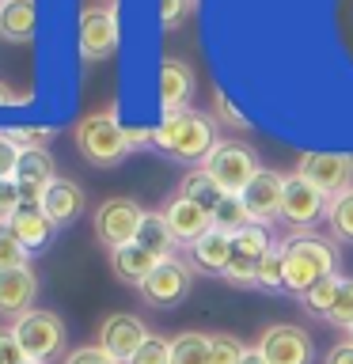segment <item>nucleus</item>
Here are the masks:
<instances>
[{
	"mask_svg": "<svg viewBox=\"0 0 353 364\" xmlns=\"http://www.w3.org/2000/svg\"><path fill=\"white\" fill-rule=\"evenodd\" d=\"M152 144L159 152H167L171 159H179V164L205 167V159L216 148V125H213V118L186 107V110L164 114V122L152 129Z\"/></svg>",
	"mask_w": 353,
	"mask_h": 364,
	"instance_id": "f257e3e1",
	"label": "nucleus"
},
{
	"mask_svg": "<svg viewBox=\"0 0 353 364\" xmlns=\"http://www.w3.org/2000/svg\"><path fill=\"white\" fill-rule=\"evenodd\" d=\"M285 247V289L304 296L312 284H319L330 273H338V247L334 239L315 232H296L281 239Z\"/></svg>",
	"mask_w": 353,
	"mask_h": 364,
	"instance_id": "f03ea898",
	"label": "nucleus"
},
{
	"mask_svg": "<svg viewBox=\"0 0 353 364\" xmlns=\"http://www.w3.org/2000/svg\"><path fill=\"white\" fill-rule=\"evenodd\" d=\"M76 148L91 167H118L130 156V141H125V125L118 122L114 110L88 114L76 125Z\"/></svg>",
	"mask_w": 353,
	"mask_h": 364,
	"instance_id": "7ed1b4c3",
	"label": "nucleus"
},
{
	"mask_svg": "<svg viewBox=\"0 0 353 364\" xmlns=\"http://www.w3.org/2000/svg\"><path fill=\"white\" fill-rule=\"evenodd\" d=\"M11 330H16L19 346L23 353H27V360H38V364H50L53 357H61L65 353V323L57 311H46V307H31L27 315H19L16 323H11Z\"/></svg>",
	"mask_w": 353,
	"mask_h": 364,
	"instance_id": "20e7f679",
	"label": "nucleus"
},
{
	"mask_svg": "<svg viewBox=\"0 0 353 364\" xmlns=\"http://www.w3.org/2000/svg\"><path fill=\"white\" fill-rule=\"evenodd\" d=\"M205 171L216 178V186L228 193H243L251 186V178L258 175V156L255 148L243 141H216V148L205 159Z\"/></svg>",
	"mask_w": 353,
	"mask_h": 364,
	"instance_id": "39448f33",
	"label": "nucleus"
},
{
	"mask_svg": "<svg viewBox=\"0 0 353 364\" xmlns=\"http://www.w3.org/2000/svg\"><path fill=\"white\" fill-rule=\"evenodd\" d=\"M270 247H273L270 228H262V224H247L243 232H236L232 235V255H228L224 281L236 284V289H255L258 266H262V258L270 255Z\"/></svg>",
	"mask_w": 353,
	"mask_h": 364,
	"instance_id": "423d86ee",
	"label": "nucleus"
},
{
	"mask_svg": "<svg viewBox=\"0 0 353 364\" xmlns=\"http://www.w3.org/2000/svg\"><path fill=\"white\" fill-rule=\"evenodd\" d=\"M141 220H144V209L130 198H107L95 209V239L102 247L118 250L125 243H133L137 232H141Z\"/></svg>",
	"mask_w": 353,
	"mask_h": 364,
	"instance_id": "0eeeda50",
	"label": "nucleus"
},
{
	"mask_svg": "<svg viewBox=\"0 0 353 364\" xmlns=\"http://www.w3.org/2000/svg\"><path fill=\"white\" fill-rule=\"evenodd\" d=\"M258 353L266 357V364H312L315 360V346L312 334L304 326L293 323H273L258 334Z\"/></svg>",
	"mask_w": 353,
	"mask_h": 364,
	"instance_id": "6e6552de",
	"label": "nucleus"
},
{
	"mask_svg": "<svg viewBox=\"0 0 353 364\" xmlns=\"http://www.w3.org/2000/svg\"><path fill=\"white\" fill-rule=\"evenodd\" d=\"M296 175L319 186L327 198H338L353 186V156L342 152H304L296 164Z\"/></svg>",
	"mask_w": 353,
	"mask_h": 364,
	"instance_id": "1a4fd4ad",
	"label": "nucleus"
},
{
	"mask_svg": "<svg viewBox=\"0 0 353 364\" xmlns=\"http://www.w3.org/2000/svg\"><path fill=\"white\" fill-rule=\"evenodd\" d=\"M118 50V19L107 4H88L80 11V57L84 61H107Z\"/></svg>",
	"mask_w": 353,
	"mask_h": 364,
	"instance_id": "9d476101",
	"label": "nucleus"
},
{
	"mask_svg": "<svg viewBox=\"0 0 353 364\" xmlns=\"http://www.w3.org/2000/svg\"><path fill=\"white\" fill-rule=\"evenodd\" d=\"M190 281H194V269L186 262L164 258L152 269V277L141 284V296H144V304H152V307H179L190 296Z\"/></svg>",
	"mask_w": 353,
	"mask_h": 364,
	"instance_id": "9b49d317",
	"label": "nucleus"
},
{
	"mask_svg": "<svg viewBox=\"0 0 353 364\" xmlns=\"http://www.w3.org/2000/svg\"><path fill=\"white\" fill-rule=\"evenodd\" d=\"M330 209V198L319 186H312L300 175H285V201H281V220L293 228H307Z\"/></svg>",
	"mask_w": 353,
	"mask_h": 364,
	"instance_id": "f8f14e48",
	"label": "nucleus"
},
{
	"mask_svg": "<svg viewBox=\"0 0 353 364\" xmlns=\"http://www.w3.org/2000/svg\"><path fill=\"white\" fill-rule=\"evenodd\" d=\"M144 341H148V326L130 311H114V315L102 318V326H99V346L122 364H130Z\"/></svg>",
	"mask_w": 353,
	"mask_h": 364,
	"instance_id": "ddd939ff",
	"label": "nucleus"
},
{
	"mask_svg": "<svg viewBox=\"0 0 353 364\" xmlns=\"http://www.w3.org/2000/svg\"><path fill=\"white\" fill-rule=\"evenodd\" d=\"M251 213V224H273L281 220V201H285V175H278V171H266L262 167L255 178H251V186L239 193Z\"/></svg>",
	"mask_w": 353,
	"mask_h": 364,
	"instance_id": "4468645a",
	"label": "nucleus"
},
{
	"mask_svg": "<svg viewBox=\"0 0 353 364\" xmlns=\"http://www.w3.org/2000/svg\"><path fill=\"white\" fill-rule=\"evenodd\" d=\"M164 220L171 228V235L179 239V243H198V239L213 228V216L201 209L198 201H190V198H182V193H175L167 205H164Z\"/></svg>",
	"mask_w": 353,
	"mask_h": 364,
	"instance_id": "2eb2a0df",
	"label": "nucleus"
},
{
	"mask_svg": "<svg viewBox=\"0 0 353 364\" xmlns=\"http://www.w3.org/2000/svg\"><path fill=\"white\" fill-rule=\"evenodd\" d=\"M34 296H38V277H34L31 266L0 269V315H8V318L27 315Z\"/></svg>",
	"mask_w": 353,
	"mask_h": 364,
	"instance_id": "dca6fc26",
	"label": "nucleus"
},
{
	"mask_svg": "<svg viewBox=\"0 0 353 364\" xmlns=\"http://www.w3.org/2000/svg\"><path fill=\"white\" fill-rule=\"evenodd\" d=\"M8 224L16 228V235L23 239V247H27L31 255L34 250H46L57 235V224L46 216L42 201H19V209L8 216Z\"/></svg>",
	"mask_w": 353,
	"mask_h": 364,
	"instance_id": "f3484780",
	"label": "nucleus"
},
{
	"mask_svg": "<svg viewBox=\"0 0 353 364\" xmlns=\"http://www.w3.org/2000/svg\"><path fill=\"white\" fill-rule=\"evenodd\" d=\"M53 178H57V171H53V156L46 152V148H27V152L19 156L16 182H19L23 201H42L46 186H50Z\"/></svg>",
	"mask_w": 353,
	"mask_h": 364,
	"instance_id": "a211bd4d",
	"label": "nucleus"
},
{
	"mask_svg": "<svg viewBox=\"0 0 353 364\" xmlns=\"http://www.w3.org/2000/svg\"><path fill=\"white\" fill-rule=\"evenodd\" d=\"M84 205H88V198H84V186L80 182H73V178H61L57 175L50 186H46V193H42V209H46V216L61 228V224H73L80 213H84Z\"/></svg>",
	"mask_w": 353,
	"mask_h": 364,
	"instance_id": "6ab92c4d",
	"label": "nucleus"
},
{
	"mask_svg": "<svg viewBox=\"0 0 353 364\" xmlns=\"http://www.w3.org/2000/svg\"><path fill=\"white\" fill-rule=\"evenodd\" d=\"M190 95H194L190 65L175 61V57H164V61H159V110H164V114L186 110Z\"/></svg>",
	"mask_w": 353,
	"mask_h": 364,
	"instance_id": "aec40b11",
	"label": "nucleus"
},
{
	"mask_svg": "<svg viewBox=\"0 0 353 364\" xmlns=\"http://www.w3.org/2000/svg\"><path fill=\"white\" fill-rule=\"evenodd\" d=\"M159 266V258L152 255L148 247H141L133 239V243H125V247H118V250H110V269H114V277L118 281H125V284H141L152 277V269Z\"/></svg>",
	"mask_w": 353,
	"mask_h": 364,
	"instance_id": "412c9836",
	"label": "nucleus"
},
{
	"mask_svg": "<svg viewBox=\"0 0 353 364\" xmlns=\"http://www.w3.org/2000/svg\"><path fill=\"white\" fill-rule=\"evenodd\" d=\"M38 31V4L34 0H0V38L31 42Z\"/></svg>",
	"mask_w": 353,
	"mask_h": 364,
	"instance_id": "4be33fe9",
	"label": "nucleus"
},
{
	"mask_svg": "<svg viewBox=\"0 0 353 364\" xmlns=\"http://www.w3.org/2000/svg\"><path fill=\"white\" fill-rule=\"evenodd\" d=\"M228 255H232V235L221 232V228H209L198 243H190V258L201 273H221L228 269Z\"/></svg>",
	"mask_w": 353,
	"mask_h": 364,
	"instance_id": "5701e85b",
	"label": "nucleus"
},
{
	"mask_svg": "<svg viewBox=\"0 0 353 364\" xmlns=\"http://www.w3.org/2000/svg\"><path fill=\"white\" fill-rule=\"evenodd\" d=\"M179 193H182V198H190V201H198L209 216H213L216 209H221V201L228 198V190L216 186V178H213L205 167H194L190 175L179 182Z\"/></svg>",
	"mask_w": 353,
	"mask_h": 364,
	"instance_id": "b1692460",
	"label": "nucleus"
},
{
	"mask_svg": "<svg viewBox=\"0 0 353 364\" xmlns=\"http://www.w3.org/2000/svg\"><path fill=\"white\" fill-rule=\"evenodd\" d=\"M137 243L148 247L159 262H164V258H175V243H179V239L171 235V228H167V220H164V213H144L141 232H137Z\"/></svg>",
	"mask_w": 353,
	"mask_h": 364,
	"instance_id": "393cba45",
	"label": "nucleus"
},
{
	"mask_svg": "<svg viewBox=\"0 0 353 364\" xmlns=\"http://www.w3.org/2000/svg\"><path fill=\"white\" fill-rule=\"evenodd\" d=\"M171 364H213V349H209V334H175L171 338Z\"/></svg>",
	"mask_w": 353,
	"mask_h": 364,
	"instance_id": "a878e982",
	"label": "nucleus"
},
{
	"mask_svg": "<svg viewBox=\"0 0 353 364\" xmlns=\"http://www.w3.org/2000/svg\"><path fill=\"white\" fill-rule=\"evenodd\" d=\"M327 224H330L334 243H353V186L346 193H338V198H330Z\"/></svg>",
	"mask_w": 353,
	"mask_h": 364,
	"instance_id": "bb28decb",
	"label": "nucleus"
},
{
	"mask_svg": "<svg viewBox=\"0 0 353 364\" xmlns=\"http://www.w3.org/2000/svg\"><path fill=\"white\" fill-rule=\"evenodd\" d=\"M338 284H342L338 273H330V277H323L319 284H312V289L300 296L304 311H307V315H315V318H327L330 304H334V296H338Z\"/></svg>",
	"mask_w": 353,
	"mask_h": 364,
	"instance_id": "cd10ccee",
	"label": "nucleus"
},
{
	"mask_svg": "<svg viewBox=\"0 0 353 364\" xmlns=\"http://www.w3.org/2000/svg\"><path fill=\"white\" fill-rule=\"evenodd\" d=\"M247 224H251V213H247L243 198H239V193H228V198L221 201V209L213 213V228H221V232L236 235V232H243Z\"/></svg>",
	"mask_w": 353,
	"mask_h": 364,
	"instance_id": "c85d7f7f",
	"label": "nucleus"
},
{
	"mask_svg": "<svg viewBox=\"0 0 353 364\" xmlns=\"http://www.w3.org/2000/svg\"><path fill=\"white\" fill-rule=\"evenodd\" d=\"M255 289H266V292H285V247H281V243H273V247H270V255L262 258Z\"/></svg>",
	"mask_w": 353,
	"mask_h": 364,
	"instance_id": "c756f323",
	"label": "nucleus"
},
{
	"mask_svg": "<svg viewBox=\"0 0 353 364\" xmlns=\"http://www.w3.org/2000/svg\"><path fill=\"white\" fill-rule=\"evenodd\" d=\"M27 258H31V250L23 247L16 228L8 220H0V269H19V266H27Z\"/></svg>",
	"mask_w": 353,
	"mask_h": 364,
	"instance_id": "7c9ffc66",
	"label": "nucleus"
},
{
	"mask_svg": "<svg viewBox=\"0 0 353 364\" xmlns=\"http://www.w3.org/2000/svg\"><path fill=\"white\" fill-rule=\"evenodd\" d=\"M327 323L338 326V330L353 326V277H342L338 296H334V304H330V311H327Z\"/></svg>",
	"mask_w": 353,
	"mask_h": 364,
	"instance_id": "2f4dec72",
	"label": "nucleus"
},
{
	"mask_svg": "<svg viewBox=\"0 0 353 364\" xmlns=\"http://www.w3.org/2000/svg\"><path fill=\"white\" fill-rule=\"evenodd\" d=\"M4 133L11 136V144L23 148V152H27V148H46L57 136L53 125H11V129H4Z\"/></svg>",
	"mask_w": 353,
	"mask_h": 364,
	"instance_id": "473e14b6",
	"label": "nucleus"
},
{
	"mask_svg": "<svg viewBox=\"0 0 353 364\" xmlns=\"http://www.w3.org/2000/svg\"><path fill=\"white\" fill-rule=\"evenodd\" d=\"M209 349H213V364H239L247 346L236 334H209Z\"/></svg>",
	"mask_w": 353,
	"mask_h": 364,
	"instance_id": "72a5a7b5",
	"label": "nucleus"
},
{
	"mask_svg": "<svg viewBox=\"0 0 353 364\" xmlns=\"http://www.w3.org/2000/svg\"><path fill=\"white\" fill-rule=\"evenodd\" d=\"M130 364H171V338L148 334V341L137 349V357Z\"/></svg>",
	"mask_w": 353,
	"mask_h": 364,
	"instance_id": "f704fd0d",
	"label": "nucleus"
},
{
	"mask_svg": "<svg viewBox=\"0 0 353 364\" xmlns=\"http://www.w3.org/2000/svg\"><path fill=\"white\" fill-rule=\"evenodd\" d=\"M159 27L164 31H175V27H182L186 23V16L194 11V0H159Z\"/></svg>",
	"mask_w": 353,
	"mask_h": 364,
	"instance_id": "c9c22d12",
	"label": "nucleus"
},
{
	"mask_svg": "<svg viewBox=\"0 0 353 364\" xmlns=\"http://www.w3.org/2000/svg\"><path fill=\"white\" fill-rule=\"evenodd\" d=\"M213 118L224 122V125H232V129H247V118L232 107V99H228L224 91H213Z\"/></svg>",
	"mask_w": 353,
	"mask_h": 364,
	"instance_id": "e433bc0d",
	"label": "nucleus"
},
{
	"mask_svg": "<svg viewBox=\"0 0 353 364\" xmlns=\"http://www.w3.org/2000/svg\"><path fill=\"white\" fill-rule=\"evenodd\" d=\"M61 364H122V360H114L102 346H80L73 353H65Z\"/></svg>",
	"mask_w": 353,
	"mask_h": 364,
	"instance_id": "4c0bfd02",
	"label": "nucleus"
},
{
	"mask_svg": "<svg viewBox=\"0 0 353 364\" xmlns=\"http://www.w3.org/2000/svg\"><path fill=\"white\" fill-rule=\"evenodd\" d=\"M19 156H23V148H19V144H11V136L0 129V178H16Z\"/></svg>",
	"mask_w": 353,
	"mask_h": 364,
	"instance_id": "58836bf2",
	"label": "nucleus"
},
{
	"mask_svg": "<svg viewBox=\"0 0 353 364\" xmlns=\"http://www.w3.org/2000/svg\"><path fill=\"white\" fill-rule=\"evenodd\" d=\"M27 360V353H23L19 338L11 326H0V364H23Z\"/></svg>",
	"mask_w": 353,
	"mask_h": 364,
	"instance_id": "ea45409f",
	"label": "nucleus"
},
{
	"mask_svg": "<svg viewBox=\"0 0 353 364\" xmlns=\"http://www.w3.org/2000/svg\"><path fill=\"white\" fill-rule=\"evenodd\" d=\"M19 201H23L19 182L16 178H0V220H8V216L19 209Z\"/></svg>",
	"mask_w": 353,
	"mask_h": 364,
	"instance_id": "a19ab883",
	"label": "nucleus"
},
{
	"mask_svg": "<svg viewBox=\"0 0 353 364\" xmlns=\"http://www.w3.org/2000/svg\"><path fill=\"white\" fill-rule=\"evenodd\" d=\"M323 364H353V338L338 341V346H330L327 357H323Z\"/></svg>",
	"mask_w": 353,
	"mask_h": 364,
	"instance_id": "79ce46f5",
	"label": "nucleus"
},
{
	"mask_svg": "<svg viewBox=\"0 0 353 364\" xmlns=\"http://www.w3.org/2000/svg\"><path fill=\"white\" fill-rule=\"evenodd\" d=\"M125 141H130V152H133V148H148V144H152V129H141V125H125Z\"/></svg>",
	"mask_w": 353,
	"mask_h": 364,
	"instance_id": "37998d69",
	"label": "nucleus"
},
{
	"mask_svg": "<svg viewBox=\"0 0 353 364\" xmlns=\"http://www.w3.org/2000/svg\"><path fill=\"white\" fill-rule=\"evenodd\" d=\"M16 102H19L16 91H11L8 84H0V110H4V107H16Z\"/></svg>",
	"mask_w": 353,
	"mask_h": 364,
	"instance_id": "c03bdc74",
	"label": "nucleus"
},
{
	"mask_svg": "<svg viewBox=\"0 0 353 364\" xmlns=\"http://www.w3.org/2000/svg\"><path fill=\"white\" fill-rule=\"evenodd\" d=\"M239 364H266V357L258 353V346H251V349L243 353V360H239Z\"/></svg>",
	"mask_w": 353,
	"mask_h": 364,
	"instance_id": "a18cd8bd",
	"label": "nucleus"
},
{
	"mask_svg": "<svg viewBox=\"0 0 353 364\" xmlns=\"http://www.w3.org/2000/svg\"><path fill=\"white\" fill-rule=\"evenodd\" d=\"M23 364H38V360H23Z\"/></svg>",
	"mask_w": 353,
	"mask_h": 364,
	"instance_id": "49530a36",
	"label": "nucleus"
},
{
	"mask_svg": "<svg viewBox=\"0 0 353 364\" xmlns=\"http://www.w3.org/2000/svg\"><path fill=\"white\" fill-rule=\"evenodd\" d=\"M349 338H353V326H349Z\"/></svg>",
	"mask_w": 353,
	"mask_h": 364,
	"instance_id": "de8ad7c7",
	"label": "nucleus"
}]
</instances>
